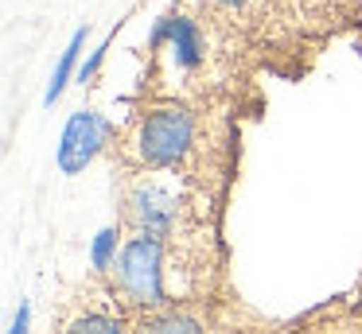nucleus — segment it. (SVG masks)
<instances>
[{
	"mask_svg": "<svg viewBox=\"0 0 362 334\" xmlns=\"http://www.w3.org/2000/svg\"><path fill=\"white\" fill-rule=\"evenodd\" d=\"M28 315H32V311H28V303H24V307L16 311V323H12L8 334H28Z\"/></svg>",
	"mask_w": 362,
	"mask_h": 334,
	"instance_id": "11",
	"label": "nucleus"
},
{
	"mask_svg": "<svg viewBox=\"0 0 362 334\" xmlns=\"http://www.w3.org/2000/svg\"><path fill=\"white\" fill-rule=\"evenodd\" d=\"M51 334H133V315L102 276L82 284V295L66 303Z\"/></svg>",
	"mask_w": 362,
	"mask_h": 334,
	"instance_id": "4",
	"label": "nucleus"
},
{
	"mask_svg": "<svg viewBox=\"0 0 362 334\" xmlns=\"http://www.w3.org/2000/svg\"><path fill=\"white\" fill-rule=\"evenodd\" d=\"M82 47H86V23H82V28L71 35V43H66L63 59H59L55 74H51V85H47V93H43V105H55V101L63 97V90L71 85V74H74V66H78V51H82Z\"/></svg>",
	"mask_w": 362,
	"mask_h": 334,
	"instance_id": "8",
	"label": "nucleus"
},
{
	"mask_svg": "<svg viewBox=\"0 0 362 334\" xmlns=\"http://www.w3.org/2000/svg\"><path fill=\"white\" fill-rule=\"evenodd\" d=\"M113 136H117V132H113V124L105 121L102 113H94V109L71 113L63 136H59V152H55L59 171H63V175H78L82 167L94 163V155L102 152Z\"/></svg>",
	"mask_w": 362,
	"mask_h": 334,
	"instance_id": "5",
	"label": "nucleus"
},
{
	"mask_svg": "<svg viewBox=\"0 0 362 334\" xmlns=\"http://www.w3.org/2000/svg\"><path fill=\"white\" fill-rule=\"evenodd\" d=\"M121 245H125V225H121V222L105 225V229L94 237V249H90V261H94V272H98V276H105V272H110L113 264H117Z\"/></svg>",
	"mask_w": 362,
	"mask_h": 334,
	"instance_id": "9",
	"label": "nucleus"
},
{
	"mask_svg": "<svg viewBox=\"0 0 362 334\" xmlns=\"http://www.w3.org/2000/svg\"><path fill=\"white\" fill-rule=\"evenodd\" d=\"M133 334H214V323L203 303H172L133 315Z\"/></svg>",
	"mask_w": 362,
	"mask_h": 334,
	"instance_id": "7",
	"label": "nucleus"
},
{
	"mask_svg": "<svg viewBox=\"0 0 362 334\" xmlns=\"http://www.w3.org/2000/svg\"><path fill=\"white\" fill-rule=\"evenodd\" d=\"M105 280H110L113 295L129 307V315L172 307V241L164 233L129 229L117 264L105 272Z\"/></svg>",
	"mask_w": 362,
	"mask_h": 334,
	"instance_id": "3",
	"label": "nucleus"
},
{
	"mask_svg": "<svg viewBox=\"0 0 362 334\" xmlns=\"http://www.w3.org/2000/svg\"><path fill=\"white\" fill-rule=\"evenodd\" d=\"M121 186V225L148 233H183L206 225V202L191 194L187 175L175 171H125Z\"/></svg>",
	"mask_w": 362,
	"mask_h": 334,
	"instance_id": "2",
	"label": "nucleus"
},
{
	"mask_svg": "<svg viewBox=\"0 0 362 334\" xmlns=\"http://www.w3.org/2000/svg\"><path fill=\"white\" fill-rule=\"evenodd\" d=\"M203 117L187 101L156 97L152 105L136 109L117 136V155L125 171H175L199 179L203 163Z\"/></svg>",
	"mask_w": 362,
	"mask_h": 334,
	"instance_id": "1",
	"label": "nucleus"
},
{
	"mask_svg": "<svg viewBox=\"0 0 362 334\" xmlns=\"http://www.w3.org/2000/svg\"><path fill=\"white\" fill-rule=\"evenodd\" d=\"M110 43H113V35H110V39H105V43H102V47H98V51H94V54H90V59H86V62H82V70H78V85H86V82H90V78H94V74H98V66H102V59H105V51H110Z\"/></svg>",
	"mask_w": 362,
	"mask_h": 334,
	"instance_id": "10",
	"label": "nucleus"
},
{
	"mask_svg": "<svg viewBox=\"0 0 362 334\" xmlns=\"http://www.w3.org/2000/svg\"><path fill=\"white\" fill-rule=\"evenodd\" d=\"M269 4L284 35H327L346 23L354 8H362V0H269Z\"/></svg>",
	"mask_w": 362,
	"mask_h": 334,
	"instance_id": "6",
	"label": "nucleus"
}]
</instances>
